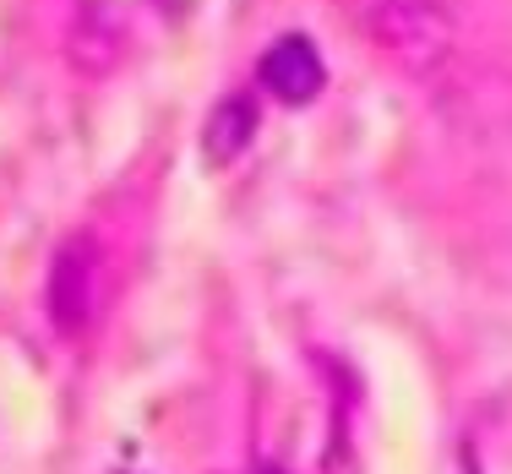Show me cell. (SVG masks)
Segmentation results:
<instances>
[{
	"label": "cell",
	"mask_w": 512,
	"mask_h": 474,
	"mask_svg": "<svg viewBox=\"0 0 512 474\" xmlns=\"http://www.w3.org/2000/svg\"><path fill=\"white\" fill-rule=\"evenodd\" d=\"M365 33L393 66L425 77V71L447 66L458 44V17L447 0H371Z\"/></svg>",
	"instance_id": "6da1fadb"
},
{
	"label": "cell",
	"mask_w": 512,
	"mask_h": 474,
	"mask_svg": "<svg viewBox=\"0 0 512 474\" xmlns=\"http://www.w3.org/2000/svg\"><path fill=\"white\" fill-rule=\"evenodd\" d=\"M99 300H104V246L88 229H77L55 246L50 273H44V316H50L55 338L77 344L99 316Z\"/></svg>",
	"instance_id": "7a4b0ae2"
},
{
	"label": "cell",
	"mask_w": 512,
	"mask_h": 474,
	"mask_svg": "<svg viewBox=\"0 0 512 474\" xmlns=\"http://www.w3.org/2000/svg\"><path fill=\"white\" fill-rule=\"evenodd\" d=\"M131 44V11L120 0H77L66 22V60L71 71L104 77L109 66H120Z\"/></svg>",
	"instance_id": "3957f363"
},
{
	"label": "cell",
	"mask_w": 512,
	"mask_h": 474,
	"mask_svg": "<svg viewBox=\"0 0 512 474\" xmlns=\"http://www.w3.org/2000/svg\"><path fill=\"white\" fill-rule=\"evenodd\" d=\"M256 82L278 104H311L327 88V60L311 33H278L262 50V60H256Z\"/></svg>",
	"instance_id": "277c9868"
},
{
	"label": "cell",
	"mask_w": 512,
	"mask_h": 474,
	"mask_svg": "<svg viewBox=\"0 0 512 474\" xmlns=\"http://www.w3.org/2000/svg\"><path fill=\"white\" fill-rule=\"evenodd\" d=\"M256 120H262V99H256V88L224 93V99L207 109V120H202V158H207V164H218V169L235 164V158L251 148Z\"/></svg>",
	"instance_id": "5b68a950"
},
{
	"label": "cell",
	"mask_w": 512,
	"mask_h": 474,
	"mask_svg": "<svg viewBox=\"0 0 512 474\" xmlns=\"http://www.w3.org/2000/svg\"><path fill=\"white\" fill-rule=\"evenodd\" d=\"M115 474H142V469H115Z\"/></svg>",
	"instance_id": "8992f818"
}]
</instances>
